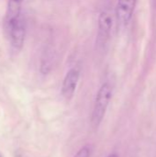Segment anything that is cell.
I'll return each mask as SVG.
<instances>
[{
    "label": "cell",
    "mask_w": 156,
    "mask_h": 157,
    "mask_svg": "<svg viewBox=\"0 0 156 157\" xmlns=\"http://www.w3.org/2000/svg\"><path fill=\"white\" fill-rule=\"evenodd\" d=\"M112 98V86L109 83L106 82L102 84L96 97L92 114H91V125L93 129L97 130L101 124L103 118L106 114L108 107Z\"/></svg>",
    "instance_id": "cell-1"
},
{
    "label": "cell",
    "mask_w": 156,
    "mask_h": 157,
    "mask_svg": "<svg viewBox=\"0 0 156 157\" xmlns=\"http://www.w3.org/2000/svg\"><path fill=\"white\" fill-rule=\"evenodd\" d=\"M5 30L12 47L16 50H20L23 46L26 35V24L24 17L20 15L14 20L5 23Z\"/></svg>",
    "instance_id": "cell-2"
},
{
    "label": "cell",
    "mask_w": 156,
    "mask_h": 157,
    "mask_svg": "<svg viewBox=\"0 0 156 157\" xmlns=\"http://www.w3.org/2000/svg\"><path fill=\"white\" fill-rule=\"evenodd\" d=\"M113 14L108 10H102L98 16L97 22V35L96 40V45L98 49L104 48L109 40L111 29L113 26Z\"/></svg>",
    "instance_id": "cell-3"
},
{
    "label": "cell",
    "mask_w": 156,
    "mask_h": 157,
    "mask_svg": "<svg viewBox=\"0 0 156 157\" xmlns=\"http://www.w3.org/2000/svg\"><path fill=\"white\" fill-rule=\"evenodd\" d=\"M80 72L77 68H71L65 75L62 85V95L66 100H70L76 90Z\"/></svg>",
    "instance_id": "cell-4"
},
{
    "label": "cell",
    "mask_w": 156,
    "mask_h": 157,
    "mask_svg": "<svg viewBox=\"0 0 156 157\" xmlns=\"http://www.w3.org/2000/svg\"><path fill=\"white\" fill-rule=\"evenodd\" d=\"M136 4L137 0H118L116 7V17L118 23L125 26L131 21Z\"/></svg>",
    "instance_id": "cell-5"
},
{
    "label": "cell",
    "mask_w": 156,
    "mask_h": 157,
    "mask_svg": "<svg viewBox=\"0 0 156 157\" xmlns=\"http://www.w3.org/2000/svg\"><path fill=\"white\" fill-rule=\"evenodd\" d=\"M23 0H8L7 9L5 17V23L10 22L18 17L21 14V6Z\"/></svg>",
    "instance_id": "cell-6"
},
{
    "label": "cell",
    "mask_w": 156,
    "mask_h": 157,
    "mask_svg": "<svg viewBox=\"0 0 156 157\" xmlns=\"http://www.w3.org/2000/svg\"><path fill=\"white\" fill-rule=\"evenodd\" d=\"M90 154H91L90 147L86 145L82 147L74 157H90Z\"/></svg>",
    "instance_id": "cell-7"
},
{
    "label": "cell",
    "mask_w": 156,
    "mask_h": 157,
    "mask_svg": "<svg viewBox=\"0 0 156 157\" xmlns=\"http://www.w3.org/2000/svg\"><path fill=\"white\" fill-rule=\"evenodd\" d=\"M107 157H119V155H118L117 154H111V155H108Z\"/></svg>",
    "instance_id": "cell-8"
}]
</instances>
